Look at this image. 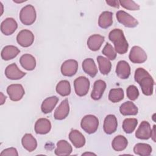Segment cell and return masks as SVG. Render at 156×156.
Returning <instances> with one entry per match:
<instances>
[{
  "mask_svg": "<svg viewBox=\"0 0 156 156\" xmlns=\"http://www.w3.org/2000/svg\"><path fill=\"white\" fill-rule=\"evenodd\" d=\"M151 136L152 129L150 124L146 121H142L135 132V136L140 140H148Z\"/></svg>",
  "mask_w": 156,
  "mask_h": 156,
  "instance_id": "cell-11",
  "label": "cell"
},
{
  "mask_svg": "<svg viewBox=\"0 0 156 156\" xmlns=\"http://www.w3.org/2000/svg\"><path fill=\"white\" fill-rule=\"evenodd\" d=\"M56 91L62 96H68L71 93V85L69 81L63 80L60 81L56 86Z\"/></svg>",
  "mask_w": 156,
  "mask_h": 156,
  "instance_id": "cell-32",
  "label": "cell"
},
{
  "mask_svg": "<svg viewBox=\"0 0 156 156\" xmlns=\"http://www.w3.org/2000/svg\"><path fill=\"white\" fill-rule=\"evenodd\" d=\"M126 94L127 98L131 101L136 100L139 96V91L136 86L130 85L127 88Z\"/></svg>",
  "mask_w": 156,
  "mask_h": 156,
  "instance_id": "cell-37",
  "label": "cell"
},
{
  "mask_svg": "<svg viewBox=\"0 0 156 156\" xmlns=\"http://www.w3.org/2000/svg\"><path fill=\"white\" fill-rule=\"evenodd\" d=\"M21 143L24 148L29 152L34 151L37 147V141L30 133H26L23 136Z\"/></svg>",
  "mask_w": 156,
  "mask_h": 156,
  "instance_id": "cell-25",
  "label": "cell"
},
{
  "mask_svg": "<svg viewBox=\"0 0 156 156\" xmlns=\"http://www.w3.org/2000/svg\"><path fill=\"white\" fill-rule=\"evenodd\" d=\"M20 63L22 67L27 71L34 70L36 67L35 57L29 54L23 55L20 58Z\"/></svg>",
  "mask_w": 156,
  "mask_h": 156,
  "instance_id": "cell-22",
  "label": "cell"
},
{
  "mask_svg": "<svg viewBox=\"0 0 156 156\" xmlns=\"http://www.w3.org/2000/svg\"><path fill=\"white\" fill-rule=\"evenodd\" d=\"M116 18L119 23L127 27H135L138 24V21L125 11L119 10L116 14Z\"/></svg>",
  "mask_w": 156,
  "mask_h": 156,
  "instance_id": "cell-6",
  "label": "cell"
},
{
  "mask_svg": "<svg viewBox=\"0 0 156 156\" xmlns=\"http://www.w3.org/2000/svg\"><path fill=\"white\" fill-rule=\"evenodd\" d=\"M151 146L146 143H137L133 147V152L135 154L141 156H149L152 152Z\"/></svg>",
  "mask_w": 156,
  "mask_h": 156,
  "instance_id": "cell-31",
  "label": "cell"
},
{
  "mask_svg": "<svg viewBox=\"0 0 156 156\" xmlns=\"http://www.w3.org/2000/svg\"><path fill=\"white\" fill-rule=\"evenodd\" d=\"M90 81L84 76H80L74 81V90L76 94L79 96H84L88 92L90 88Z\"/></svg>",
  "mask_w": 156,
  "mask_h": 156,
  "instance_id": "cell-5",
  "label": "cell"
},
{
  "mask_svg": "<svg viewBox=\"0 0 156 156\" xmlns=\"http://www.w3.org/2000/svg\"><path fill=\"white\" fill-rule=\"evenodd\" d=\"M96 155V154H95L90 153V152H85V153L82 154V155Z\"/></svg>",
  "mask_w": 156,
  "mask_h": 156,
  "instance_id": "cell-42",
  "label": "cell"
},
{
  "mask_svg": "<svg viewBox=\"0 0 156 156\" xmlns=\"http://www.w3.org/2000/svg\"><path fill=\"white\" fill-rule=\"evenodd\" d=\"M102 53L111 60H115L116 57V53L115 49L108 43H107L104 47L102 51Z\"/></svg>",
  "mask_w": 156,
  "mask_h": 156,
  "instance_id": "cell-35",
  "label": "cell"
},
{
  "mask_svg": "<svg viewBox=\"0 0 156 156\" xmlns=\"http://www.w3.org/2000/svg\"><path fill=\"white\" fill-rule=\"evenodd\" d=\"M135 80L141 87L143 93L146 96H151L153 93L154 81L150 74L144 68H138L135 70Z\"/></svg>",
  "mask_w": 156,
  "mask_h": 156,
  "instance_id": "cell-1",
  "label": "cell"
},
{
  "mask_svg": "<svg viewBox=\"0 0 156 156\" xmlns=\"http://www.w3.org/2000/svg\"><path fill=\"white\" fill-rule=\"evenodd\" d=\"M69 139L76 148H80L85 144L84 136L77 130H72L69 134Z\"/></svg>",
  "mask_w": 156,
  "mask_h": 156,
  "instance_id": "cell-19",
  "label": "cell"
},
{
  "mask_svg": "<svg viewBox=\"0 0 156 156\" xmlns=\"http://www.w3.org/2000/svg\"><path fill=\"white\" fill-rule=\"evenodd\" d=\"M5 75L9 79L18 80L23 77L26 75V73L21 71L16 63H12L6 67Z\"/></svg>",
  "mask_w": 156,
  "mask_h": 156,
  "instance_id": "cell-12",
  "label": "cell"
},
{
  "mask_svg": "<svg viewBox=\"0 0 156 156\" xmlns=\"http://www.w3.org/2000/svg\"><path fill=\"white\" fill-rule=\"evenodd\" d=\"M69 112V105L67 99L62 101L54 112V117L57 120H62L67 117Z\"/></svg>",
  "mask_w": 156,
  "mask_h": 156,
  "instance_id": "cell-14",
  "label": "cell"
},
{
  "mask_svg": "<svg viewBox=\"0 0 156 156\" xmlns=\"http://www.w3.org/2000/svg\"><path fill=\"white\" fill-rule=\"evenodd\" d=\"M7 93L13 101H18L22 99L25 91L23 87L21 84H12L8 86Z\"/></svg>",
  "mask_w": 156,
  "mask_h": 156,
  "instance_id": "cell-10",
  "label": "cell"
},
{
  "mask_svg": "<svg viewBox=\"0 0 156 156\" xmlns=\"http://www.w3.org/2000/svg\"><path fill=\"white\" fill-rule=\"evenodd\" d=\"M78 63L73 59H69L65 61L61 66L62 74L67 77L73 76L77 71Z\"/></svg>",
  "mask_w": 156,
  "mask_h": 156,
  "instance_id": "cell-9",
  "label": "cell"
},
{
  "mask_svg": "<svg viewBox=\"0 0 156 156\" xmlns=\"http://www.w3.org/2000/svg\"><path fill=\"white\" fill-rule=\"evenodd\" d=\"M80 126L85 132L91 134L97 130L99 126V120L96 116L93 115H88L83 117Z\"/></svg>",
  "mask_w": 156,
  "mask_h": 156,
  "instance_id": "cell-4",
  "label": "cell"
},
{
  "mask_svg": "<svg viewBox=\"0 0 156 156\" xmlns=\"http://www.w3.org/2000/svg\"><path fill=\"white\" fill-rule=\"evenodd\" d=\"M128 144L126 138L122 135H118L113 140L112 145L113 149L116 151H121L124 150Z\"/></svg>",
  "mask_w": 156,
  "mask_h": 156,
  "instance_id": "cell-29",
  "label": "cell"
},
{
  "mask_svg": "<svg viewBox=\"0 0 156 156\" xmlns=\"http://www.w3.org/2000/svg\"><path fill=\"white\" fill-rule=\"evenodd\" d=\"M116 74L121 79H126L130 75V67L125 60L118 62L116 68Z\"/></svg>",
  "mask_w": 156,
  "mask_h": 156,
  "instance_id": "cell-17",
  "label": "cell"
},
{
  "mask_svg": "<svg viewBox=\"0 0 156 156\" xmlns=\"http://www.w3.org/2000/svg\"><path fill=\"white\" fill-rule=\"evenodd\" d=\"M106 3L112 7H114L118 9L119 7V1H106Z\"/></svg>",
  "mask_w": 156,
  "mask_h": 156,
  "instance_id": "cell-39",
  "label": "cell"
},
{
  "mask_svg": "<svg viewBox=\"0 0 156 156\" xmlns=\"http://www.w3.org/2000/svg\"><path fill=\"white\" fill-rule=\"evenodd\" d=\"M147 54L146 52L140 46H134L132 48L129 58L133 63H142L146 61Z\"/></svg>",
  "mask_w": 156,
  "mask_h": 156,
  "instance_id": "cell-7",
  "label": "cell"
},
{
  "mask_svg": "<svg viewBox=\"0 0 156 156\" xmlns=\"http://www.w3.org/2000/svg\"><path fill=\"white\" fill-rule=\"evenodd\" d=\"M35 132L37 134L44 135L49 133L51 129V124L46 118H40L35 124Z\"/></svg>",
  "mask_w": 156,
  "mask_h": 156,
  "instance_id": "cell-16",
  "label": "cell"
},
{
  "mask_svg": "<svg viewBox=\"0 0 156 156\" xmlns=\"http://www.w3.org/2000/svg\"><path fill=\"white\" fill-rule=\"evenodd\" d=\"M82 69L83 71L90 77H94L98 73V68L93 58H88L82 62Z\"/></svg>",
  "mask_w": 156,
  "mask_h": 156,
  "instance_id": "cell-24",
  "label": "cell"
},
{
  "mask_svg": "<svg viewBox=\"0 0 156 156\" xmlns=\"http://www.w3.org/2000/svg\"><path fill=\"white\" fill-rule=\"evenodd\" d=\"M109 40L113 43L115 51L119 54L127 52L129 44L127 41L124 32L119 29H114L108 34Z\"/></svg>",
  "mask_w": 156,
  "mask_h": 156,
  "instance_id": "cell-2",
  "label": "cell"
},
{
  "mask_svg": "<svg viewBox=\"0 0 156 156\" xmlns=\"http://www.w3.org/2000/svg\"><path fill=\"white\" fill-rule=\"evenodd\" d=\"M155 125L153 126V129L152 130V136L151 138H152L153 141L155 142Z\"/></svg>",
  "mask_w": 156,
  "mask_h": 156,
  "instance_id": "cell-40",
  "label": "cell"
},
{
  "mask_svg": "<svg viewBox=\"0 0 156 156\" xmlns=\"http://www.w3.org/2000/svg\"><path fill=\"white\" fill-rule=\"evenodd\" d=\"M104 37L98 34L91 35L87 40L88 48L93 51H98L104 41Z\"/></svg>",
  "mask_w": 156,
  "mask_h": 156,
  "instance_id": "cell-20",
  "label": "cell"
},
{
  "mask_svg": "<svg viewBox=\"0 0 156 156\" xmlns=\"http://www.w3.org/2000/svg\"><path fill=\"white\" fill-rule=\"evenodd\" d=\"M20 52V50L13 45H7L1 51V58L4 60H9L16 57Z\"/></svg>",
  "mask_w": 156,
  "mask_h": 156,
  "instance_id": "cell-23",
  "label": "cell"
},
{
  "mask_svg": "<svg viewBox=\"0 0 156 156\" xmlns=\"http://www.w3.org/2000/svg\"><path fill=\"white\" fill-rule=\"evenodd\" d=\"M104 130L105 133L110 135L114 133L118 127V121L114 115H108L104 122Z\"/></svg>",
  "mask_w": 156,
  "mask_h": 156,
  "instance_id": "cell-15",
  "label": "cell"
},
{
  "mask_svg": "<svg viewBox=\"0 0 156 156\" xmlns=\"http://www.w3.org/2000/svg\"><path fill=\"white\" fill-rule=\"evenodd\" d=\"M18 43L22 47L27 48L32 45L34 41V35L33 33L27 29L21 30L16 36Z\"/></svg>",
  "mask_w": 156,
  "mask_h": 156,
  "instance_id": "cell-8",
  "label": "cell"
},
{
  "mask_svg": "<svg viewBox=\"0 0 156 156\" xmlns=\"http://www.w3.org/2000/svg\"><path fill=\"white\" fill-rule=\"evenodd\" d=\"M97 61L99 65V68L102 74L107 75L111 71L112 63L110 61L102 56H98L97 57Z\"/></svg>",
  "mask_w": 156,
  "mask_h": 156,
  "instance_id": "cell-30",
  "label": "cell"
},
{
  "mask_svg": "<svg viewBox=\"0 0 156 156\" xmlns=\"http://www.w3.org/2000/svg\"><path fill=\"white\" fill-rule=\"evenodd\" d=\"M36 11L34 7L30 4L26 5L20 11V20L24 25H31L36 20Z\"/></svg>",
  "mask_w": 156,
  "mask_h": 156,
  "instance_id": "cell-3",
  "label": "cell"
},
{
  "mask_svg": "<svg viewBox=\"0 0 156 156\" xmlns=\"http://www.w3.org/2000/svg\"><path fill=\"white\" fill-rule=\"evenodd\" d=\"M1 156H18V153L16 149L14 147H9L3 150L1 154Z\"/></svg>",
  "mask_w": 156,
  "mask_h": 156,
  "instance_id": "cell-38",
  "label": "cell"
},
{
  "mask_svg": "<svg viewBox=\"0 0 156 156\" xmlns=\"http://www.w3.org/2000/svg\"><path fill=\"white\" fill-rule=\"evenodd\" d=\"M124 90L122 88H113L111 89L109 92L108 99L111 102L116 103L122 100L124 98Z\"/></svg>",
  "mask_w": 156,
  "mask_h": 156,
  "instance_id": "cell-33",
  "label": "cell"
},
{
  "mask_svg": "<svg viewBox=\"0 0 156 156\" xmlns=\"http://www.w3.org/2000/svg\"><path fill=\"white\" fill-rule=\"evenodd\" d=\"M138 124L136 118H126L122 122V129L126 133H131L135 129Z\"/></svg>",
  "mask_w": 156,
  "mask_h": 156,
  "instance_id": "cell-34",
  "label": "cell"
},
{
  "mask_svg": "<svg viewBox=\"0 0 156 156\" xmlns=\"http://www.w3.org/2000/svg\"><path fill=\"white\" fill-rule=\"evenodd\" d=\"M58 101V98L55 96H51L45 99L43 101L41 106L42 112L45 114L51 113L57 105Z\"/></svg>",
  "mask_w": 156,
  "mask_h": 156,
  "instance_id": "cell-26",
  "label": "cell"
},
{
  "mask_svg": "<svg viewBox=\"0 0 156 156\" xmlns=\"http://www.w3.org/2000/svg\"><path fill=\"white\" fill-rule=\"evenodd\" d=\"M73 151L72 146L66 140H62L57 142V148L55 149L54 153L57 155H69L71 154Z\"/></svg>",
  "mask_w": 156,
  "mask_h": 156,
  "instance_id": "cell-21",
  "label": "cell"
},
{
  "mask_svg": "<svg viewBox=\"0 0 156 156\" xmlns=\"http://www.w3.org/2000/svg\"><path fill=\"white\" fill-rule=\"evenodd\" d=\"M18 27L16 21L12 18L5 19L1 24V30L5 35L13 34Z\"/></svg>",
  "mask_w": 156,
  "mask_h": 156,
  "instance_id": "cell-13",
  "label": "cell"
},
{
  "mask_svg": "<svg viewBox=\"0 0 156 156\" xmlns=\"http://www.w3.org/2000/svg\"><path fill=\"white\" fill-rule=\"evenodd\" d=\"M6 99V96L3 94L2 92H1V105H2Z\"/></svg>",
  "mask_w": 156,
  "mask_h": 156,
  "instance_id": "cell-41",
  "label": "cell"
},
{
  "mask_svg": "<svg viewBox=\"0 0 156 156\" xmlns=\"http://www.w3.org/2000/svg\"><path fill=\"white\" fill-rule=\"evenodd\" d=\"M119 5L126 9L129 10H140V6L133 1L131 0H121L119 1Z\"/></svg>",
  "mask_w": 156,
  "mask_h": 156,
  "instance_id": "cell-36",
  "label": "cell"
},
{
  "mask_svg": "<svg viewBox=\"0 0 156 156\" xmlns=\"http://www.w3.org/2000/svg\"><path fill=\"white\" fill-rule=\"evenodd\" d=\"M106 88V83L102 80L95 81L93 85V88L91 93V97L94 100H99L102 96Z\"/></svg>",
  "mask_w": 156,
  "mask_h": 156,
  "instance_id": "cell-18",
  "label": "cell"
},
{
  "mask_svg": "<svg viewBox=\"0 0 156 156\" xmlns=\"http://www.w3.org/2000/svg\"><path fill=\"white\" fill-rule=\"evenodd\" d=\"M113 24V13L109 11L103 12L99 16L98 25L102 29H107Z\"/></svg>",
  "mask_w": 156,
  "mask_h": 156,
  "instance_id": "cell-27",
  "label": "cell"
},
{
  "mask_svg": "<svg viewBox=\"0 0 156 156\" xmlns=\"http://www.w3.org/2000/svg\"><path fill=\"white\" fill-rule=\"evenodd\" d=\"M138 111L137 107L131 101L124 102L119 107V112L124 116L136 115L138 113Z\"/></svg>",
  "mask_w": 156,
  "mask_h": 156,
  "instance_id": "cell-28",
  "label": "cell"
}]
</instances>
